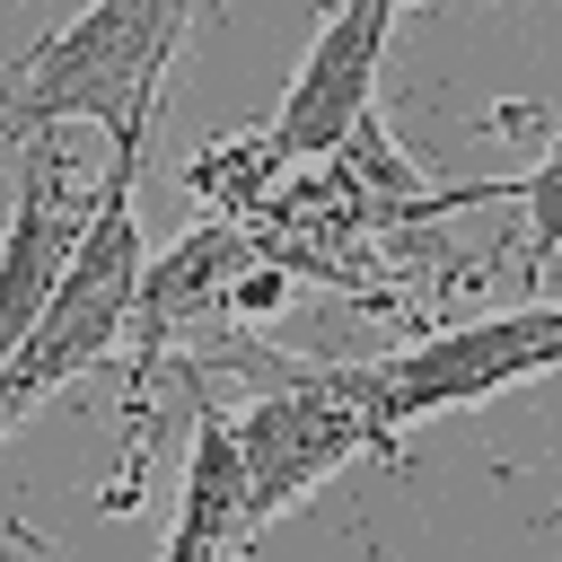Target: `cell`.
Here are the masks:
<instances>
[{
	"mask_svg": "<svg viewBox=\"0 0 562 562\" xmlns=\"http://www.w3.org/2000/svg\"><path fill=\"white\" fill-rule=\"evenodd\" d=\"M492 193L527 202V272H553V255H562V132L544 140V158H536L527 176H509V184H492Z\"/></svg>",
	"mask_w": 562,
	"mask_h": 562,
	"instance_id": "obj_9",
	"label": "cell"
},
{
	"mask_svg": "<svg viewBox=\"0 0 562 562\" xmlns=\"http://www.w3.org/2000/svg\"><path fill=\"white\" fill-rule=\"evenodd\" d=\"M228 430H237V465H246V536H263L290 501H307L351 457L404 448L378 360H281V378L246 413H228Z\"/></svg>",
	"mask_w": 562,
	"mask_h": 562,
	"instance_id": "obj_2",
	"label": "cell"
},
{
	"mask_svg": "<svg viewBox=\"0 0 562 562\" xmlns=\"http://www.w3.org/2000/svg\"><path fill=\"white\" fill-rule=\"evenodd\" d=\"M378 369H386V404H395L404 430L430 422V413H457V404L509 395V386L562 369V299H527V307H501V316H474V325L422 334V342L386 351Z\"/></svg>",
	"mask_w": 562,
	"mask_h": 562,
	"instance_id": "obj_4",
	"label": "cell"
},
{
	"mask_svg": "<svg viewBox=\"0 0 562 562\" xmlns=\"http://www.w3.org/2000/svg\"><path fill=\"white\" fill-rule=\"evenodd\" d=\"M395 9L404 0H342L307 61L290 70L281 105H272V158H334L351 149V132L369 123V88H378V53L395 35Z\"/></svg>",
	"mask_w": 562,
	"mask_h": 562,
	"instance_id": "obj_5",
	"label": "cell"
},
{
	"mask_svg": "<svg viewBox=\"0 0 562 562\" xmlns=\"http://www.w3.org/2000/svg\"><path fill=\"white\" fill-rule=\"evenodd\" d=\"M246 544V465H237V430L228 413H193L184 439V474H176V527L158 562H228Z\"/></svg>",
	"mask_w": 562,
	"mask_h": 562,
	"instance_id": "obj_7",
	"label": "cell"
},
{
	"mask_svg": "<svg viewBox=\"0 0 562 562\" xmlns=\"http://www.w3.org/2000/svg\"><path fill=\"white\" fill-rule=\"evenodd\" d=\"M132 184H140V158H105V184H97V211H88V237H79L70 272L53 281V299H44V316L26 325V342L0 360V439H9L53 386H70V378H88L97 360H114V342L132 334V316H140V272H149Z\"/></svg>",
	"mask_w": 562,
	"mask_h": 562,
	"instance_id": "obj_3",
	"label": "cell"
},
{
	"mask_svg": "<svg viewBox=\"0 0 562 562\" xmlns=\"http://www.w3.org/2000/svg\"><path fill=\"white\" fill-rule=\"evenodd\" d=\"M88 211H97V193H79L61 140L35 132L18 149V193H9V228H0V360L26 342V325L53 299V281L70 272V255L88 237Z\"/></svg>",
	"mask_w": 562,
	"mask_h": 562,
	"instance_id": "obj_6",
	"label": "cell"
},
{
	"mask_svg": "<svg viewBox=\"0 0 562 562\" xmlns=\"http://www.w3.org/2000/svg\"><path fill=\"white\" fill-rule=\"evenodd\" d=\"M184 9L193 0H88L79 18H61L0 79V149H26L35 132H61V123H97L105 158H140L149 97H158V70L176 61Z\"/></svg>",
	"mask_w": 562,
	"mask_h": 562,
	"instance_id": "obj_1",
	"label": "cell"
},
{
	"mask_svg": "<svg viewBox=\"0 0 562 562\" xmlns=\"http://www.w3.org/2000/svg\"><path fill=\"white\" fill-rule=\"evenodd\" d=\"M220 272H246V237L202 220V228H193V237H184L167 263H149V272H140V316H132V325H140V334H167V325H184L193 307H211V299L228 290Z\"/></svg>",
	"mask_w": 562,
	"mask_h": 562,
	"instance_id": "obj_8",
	"label": "cell"
}]
</instances>
